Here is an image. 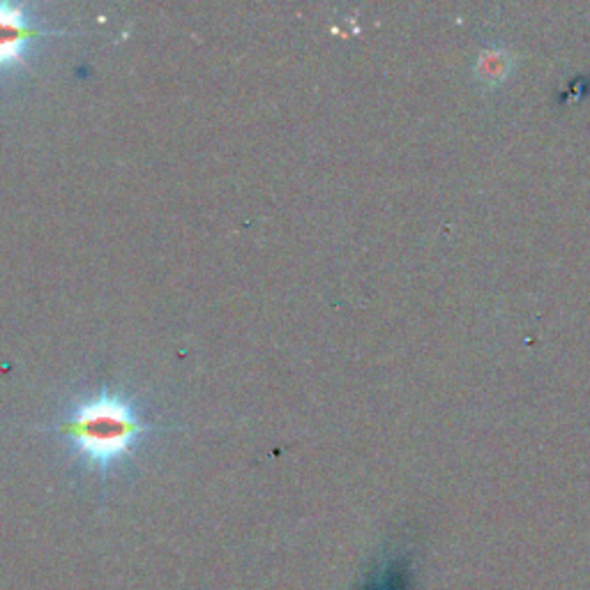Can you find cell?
I'll return each mask as SVG.
<instances>
[{
	"label": "cell",
	"instance_id": "obj_1",
	"mask_svg": "<svg viewBox=\"0 0 590 590\" xmlns=\"http://www.w3.org/2000/svg\"><path fill=\"white\" fill-rule=\"evenodd\" d=\"M155 429L157 425L143 420L134 402L114 392L81 399L51 427V432L68 438L76 457L99 475H107L128 459Z\"/></svg>",
	"mask_w": 590,
	"mask_h": 590
},
{
	"label": "cell",
	"instance_id": "obj_2",
	"mask_svg": "<svg viewBox=\"0 0 590 590\" xmlns=\"http://www.w3.org/2000/svg\"><path fill=\"white\" fill-rule=\"evenodd\" d=\"M68 31H54L37 24L33 5L0 3V74L14 66H28V51L37 39L51 35H66Z\"/></svg>",
	"mask_w": 590,
	"mask_h": 590
}]
</instances>
